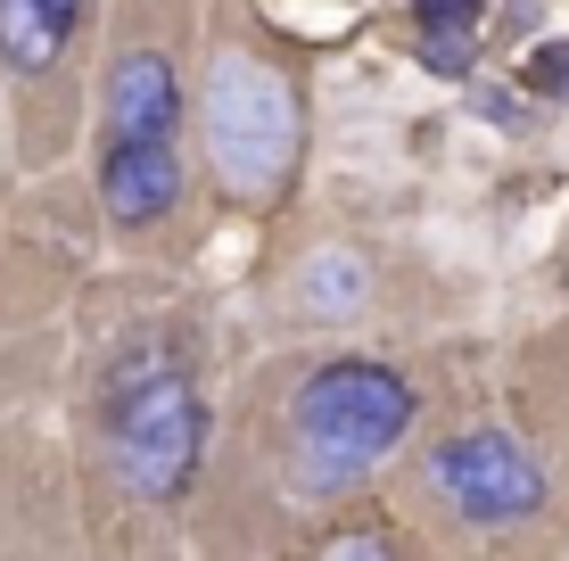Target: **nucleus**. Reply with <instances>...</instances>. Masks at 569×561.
Instances as JSON below:
<instances>
[{
    "label": "nucleus",
    "mask_w": 569,
    "mask_h": 561,
    "mask_svg": "<svg viewBox=\"0 0 569 561\" xmlns=\"http://www.w3.org/2000/svg\"><path fill=\"white\" fill-rule=\"evenodd\" d=\"M173 199H182V158H173L166 141H108L100 158V207L124 231H141L157 216H173Z\"/></svg>",
    "instance_id": "5"
},
{
    "label": "nucleus",
    "mask_w": 569,
    "mask_h": 561,
    "mask_svg": "<svg viewBox=\"0 0 569 561\" xmlns=\"http://www.w3.org/2000/svg\"><path fill=\"white\" fill-rule=\"evenodd\" d=\"M479 9H487V0H413L421 26H479Z\"/></svg>",
    "instance_id": "11"
},
{
    "label": "nucleus",
    "mask_w": 569,
    "mask_h": 561,
    "mask_svg": "<svg viewBox=\"0 0 569 561\" xmlns=\"http://www.w3.org/2000/svg\"><path fill=\"white\" fill-rule=\"evenodd\" d=\"M470 108H479L487 124H520V100H512V91H487V83H470Z\"/></svg>",
    "instance_id": "12"
},
{
    "label": "nucleus",
    "mask_w": 569,
    "mask_h": 561,
    "mask_svg": "<svg viewBox=\"0 0 569 561\" xmlns=\"http://www.w3.org/2000/svg\"><path fill=\"white\" fill-rule=\"evenodd\" d=\"M429 488L470 529H520L545 512V462L512 430H462L446 447H429Z\"/></svg>",
    "instance_id": "4"
},
{
    "label": "nucleus",
    "mask_w": 569,
    "mask_h": 561,
    "mask_svg": "<svg viewBox=\"0 0 569 561\" xmlns=\"http://www.w3.org/2000/svg\"><path fill=\"white\" fill-rule=\"evenodd\" d=\"M173 116H182L173 67L157 50H124L108 67V141H166Z\"/></svg>",
    "instance_id": "6"
},
{
    "label": "nucleus",
    "mask_w": 569,
    "mask_h": 561,
    "mask_svg": "<svg viewBox=\"0 0 569 561\" xmlns=\"http://www.w3.org/2000/svg\"><path fill=\"white\" fill-rule=\"evenodd\" d=\"M528 83H537L545 100H569V42H545V50H528Z\"/></svg>",
    "instance_id": "10"
},
{
    "label": "nucleus",
    "mask_w": 569,
    "mask_h": 561,
    "mask_svg": "<svg viewBox=\"0 0 569 561\" xmlns=\"http://www.w3.org/2000/svg\"><path fill=\"white\" fill-rule=\"evenodd\" d=\"M289 430H298V447H289L298 488H313V495L356 488V479L380 471L388 447L413 430V389H405V372L363 363V355L322 363V372H306L298 404H289Z\"/></svg>",
    "instance_id": "1"
},
{
    "label": "nucleus",
    "mask_w": 569,
    "mask_h": 561,
    "mask_svg": "<svg viewBox=\"0 0 569 561\" xmlns=\"http://www.w3.org/2000/svg\"><path fill=\"white\" fill-rule=\"evenodd\" d=\"M108 454L116 479L149 504H173L207 454V404L182 363H141L108 389Z\"/></svg>",
    "instance_id": "3"
},
{
    "label": "nucleus",
    "mask_w": 569,
    "mask_h": 561,
    "mask_svg": "<svg viewBox=\"0 0 569 561\" xmlns=\"http://www.w3.org/2000/svg\"><path fill=\"white\" fill-rule=\"evenodd\" d=\"M421 67L470 83L479 74V26H421Z\"/></svg>",
    "instance_id": "8"
},
{
    "label": "nucleus",
    "mask_w": 569,
    "mask_h": 561,
    "mask_svg": "<svg viewBox=\"0 0 569 561\" xmlns=\"http://www.w3.org/2000/svg\"><path fill=\"white\" fill-rule=\"evenodd\" d=\"M363 298V264H347V257H322L306 273V314H330V305H356Z\"/></svg>",
    "instance_id": "9"
},
{
    "label": "nucleus",
    "mask_w": 569,
    "mask_h": 561,
    "mask_svg": "<svg viewBox=\"0 0 569 561\" xmlns=\"http://www.w3.org/2000/svg\"><path fill=\"white\" fill-rule=\"evenodd\" d=\"M298 141H306V116H298V91H289L281 67L248 50H223L207 67V158L231 190L264 199V190L289 182L298 166Z\"/></svg>",
    "instance_id": "2"
},
{
    "label": "nucleus",
    "mask_w": 569,
    "mask_h": 561,
    "mask_svg": "<svg viewBox=\"0 0 569 561\" xmlns=\"http://www.w3.org/2000/svg\"><path fill=\"white\" fill-rule=\"evenodd\" d=\"M83 0H0V67L9 74H50L58 50L74 42Z\"/></svg>",
    "instance_id": "7"
}]
</instances>
